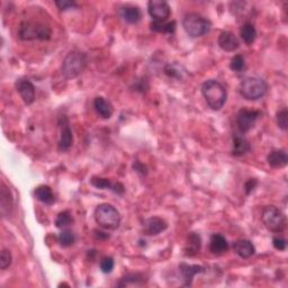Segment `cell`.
I'll return each mask as SVG.
<instances>
[{
	"mask_svg": "<svg viewBox=\"0 0 288 288\" xmlns=\"http://www.w3.org/2000/svg\"><path fill=\"white\" fill-rule=\"evenodd\" d=\"M51 27L40 22L26 21L23 22L18 27V37L23 41H47L51 38Z\"/></svg>",
	"mask_w": 288,
	"mask_h": 288,
	"instance_id": "7a4b0ae2",
	"label": "cell"
},
{
	"mask_svg": "<svg viewBox=\"0 0 288 288\" xmlns=\"http://www.w3.org/2000/svg\"><path fill=\"white\" fill-rule=\"evenodd\" d=\"M75 234L70 230H65L59 234V242L62 247H70L75 243Z\"/></svg>",
	"mask_w": 288,
	"mask_h": 288,
	"instance_id": "f1b7e54d",
	"label": "cell"
},
{
	"mask_svg": "<svg viewBox=\"0 0 288 288\" xmlns=\"http://www.w3.org/2000/svg\"><path fill=\"white\" fill-rule=\"evenodd\" d=\"M183 27L190 37H201L212 28V23L197 13H189L184 17Z\"/></svg>",
	"mask_w": 288,
	"mask_h": 288,
	"instance_id": "5b68a950",
	"label": "cell"
},
{
	"mask_svg": "<svg viewBox=\"0 0 288 288\" xmlns=\"http://www.w3.org/2000/svg\"><path fill=\"white\" fill-rule=\"evenodd\" d=\"M148 12L154 22H165L170 16L171 9L169 4L163 0H150L148 4Z\"/></svg>",
	"mask_w": 288,
	"mask_h": 288,
	"instance_id": "9c48e42d",
	"label": "cell"
},
{
	"mask_svg": "<svg viewBox=\"0 0 288 288\" xmlns=\"http://www.w3.org/2000/svg\"><path fill=\"white\" fill-rule=\"evenodd\" d=\"M87 66V56L79 51H71L67 54L65 60L62 62L61 71L63 77L67 79H75L82 71L85 70Z\"/></svg>",
	"mask_w": 288,
	"mask_h": 288,
	"instance_id": "277c9868",
	"label": "cell"
},
{
	"mask_svg": "<svg viewBox=\"0 0 288 288\" xmlns=\"http://www.w3.org/2000/svg\"><path fill=\"white\" fill-rule=\"evenodd\" d=\"M186 70L184 69L178 63H168L164 67V73L170 78H175V79H183L184 76H186Z\"/></svg>",
	"mask_w": 288,
	"mask_h": 288,
	"instance_id": "484cf974",
	"label": "cell"
},
{
	"mask_svg": "<svg viewBox=\"0 0 288 288\" xmlns=\"http://www.w3.org/2000/svg\"><path fill=\"white\" fill-rule=\"evenodd\" d=\"M16 89L26 105H31L35 100V87L29 80L19 79L16 81Z\"/></svg>",
	"mask_w": 288,
	"mask_h": 288,
	"instance_id": "30bf717a",
	"label": "cell"
},
{
	"mask_svg": "<svg viewBox=\"0 0 288 288\" xmlns=\"http://www.w3.org/2000/svg\"><path fill=\"white\" fill-rule=\"evenodd\" d=\"M241 38L246 44L250 45L253 42L256 41L257 38V31L256 27L252 25L251 23H246L245 25L241 27Z\"/></svg>",
	"mask_w": 288,
	"mask_h": 288,
	"instance_id": "d4e9b609",
	"label": "cell"
},
{
	"mask_svg": "<svg viewBox=\"0 0 288 288\" xmlns=\"http://www.w3.org/2000/svg\"><path fill=\"white\" fill-rule=\"evenodd\" d=\"M251 146L249 141L240 135H236L233 138V150L232 154L234 157H242L250 151Z\"/></svg>",
	"mask_w": 288,
	"mask_h": 288,
	"instance_id": "7402d4cb",
	"label": "cell"
},
{
	"mask_svg": "<svg viewBox=\"0 0 288 288\" xmlns=\"http://www.w3.org/2000/svg\"><path fill=\"white\" fill-rule=\"evenodd\" d=\"M180 274L183 275L185 280V286H190L193 282L194 277L197 274L205 272V268L197 265H187V263H180L179 265Z\"/></svg>",
	"mask_w": 288,
	"mask_h": 288,
	"instance_id": "4fadbf2b",
	"label": "cell"
},
{
	"mask_svg": "<svg viewBox=\"0 0 288 288\" xmlns=\"http://www.w3.org/2000/svg\"><path fill=\"white\" fill-rule=\"evenodd\" d=\"M202 247V239L198 236L197 233H189L187 237L186 246H185V252H186V256H195L196 253L199 252Z\"/></svg>",
	"mask_w": 288,
	"mask_h": 288,
	"instance_id": "44dd1931",
	"label": "cell"
},
{
	"mask_svg": "<svg viewBox=\"0 0 288 288\" xmlns=\"http://www.w3.org/2000/svg\"><path fill=\"white\" fill-rule=\"evenodd\" d=\"M55 5L61 11H68V9H72L77 7V4L75 2H68V0H61V2H55Z\"/></svg>",
	"mask_w": 288,
	"mask_h": 288,
	"instance_id": "d590c367",
	"label": "cell"
},
{
	"mask_svg": "<svg viewBox=\"0 0 288 288\" xmlns=\"http://www.w3.org/2000/svg\"><path fill=\"white\" fill-rule=\"evenodd\" d=\"M168 227L164 219L160 217H150L146 219L144 231L148 236H157V234L163 232Z\"/></svg>",
	"mask_w": 288,
	"mask_h": 288,
	"instance_id": "9a60e30c",
	"label": "cell"
},
{
	"mask_svg": "<svg viewBox=\"0 0 288 288\" xmlns=\"http://www.w3.org/2000/svg\"><path fill=\"white\" fill-rule=\"evenodd\" d=\"M0 202H2V213L3 215H9V213L12 212L13 209V205H14V199H13V195L11 193L5 184L2 185V193H0Z\"/></svg>",
	"mask_w": 288,
	"mask_h": 288,
	"instance_id": "603a6c76",
	"label": "cell"
},
{
	"mask_svg": "<svg viewBox=\"0 0 288 288\" xmlns=\"http://www.w3.org/2000/svg\"><path fill=\"white\" fill-rule=\"evenodd\" d=\"M134 169L136 170V171L140 172V174H146V170H145V167L142 164V163H140L139 161H136V162L134 163Z\"/></svg>",
	"mask_w": 288,
	"mask_h": 288,
	"instance_id": "74e56055",
	"label": "cell"
},
{
	"mask_svg": "<svg viewBox=\"0 0 288 288\" xmlns=\"http://www.w3.org/2000/svg\"><path fill=\"white\" fill-rule=\"evenodd\" d=\"M202 94L213 110L221 109L227 98L226 89L217 80L205 81L202 86Z\"/></svg>",
	"mask_w": 288,
	"mask_h": 288,
	"instance_id": "6da1fadb",
	"label": "cell"
},
{
	"mask_svg": "<svg viewBox=\"0 0 288 288\" xmlns=\"http://www.w3.org/2000/svg\"><path fill=\"white\" fill-rule=\"evenodd\" d=\"M261 116V111L255 110V109H247L242 108L237 115V125L238 129L240 130L242 133H247V132L253 129L257 120Z\"/></svg>",
	"mask_w": 288,
	"mask_h": 288,
	"instance_id": "ba28073f",
	"label": "cell"
},
{
	"mask_svg": "<svg viewBox=\"0 0 288 288\" xmlns=\"http://www.w3.org/2000/svg\"><path fill=\"white\" fill-rule=\"evenodd\" d=\"M257 184L258 183H257L256 179H249L248 180L245 185V189H246L247 195H250L253 190H255V188L257 187Z\"/></svg>",
	"mask_w": 288,
	"mask_h": 288,
	"instance_id": "8d00e7d4",
	"label": "cell"
},
{
	"mask_svg": "<svg viewBox=\"0 0 288 288\" xmlns=\"http://www.w3.org/2000/svg\"><path fill=\"white\" fill-rule=\"evenodd\" d=\"M141 282H143V277L139 274H136V275L133 274V275H128L122 278L119 286H126L129 284L138 285V284H141Z\"/></svg>",
	"mask_w": 288,
	"mask_h": 288,
	"instance_id": "1f68e13d",
	"label": "cell"
},
{
	"mask_svg": "<svg viewBox=\"0 0 288 288\" xmlns=\"http://www.w3.org/2000/svg\"><path fill=\"white\" fill-rule=\"evenodd\" d=\"M96 223L106 230H116L121 225L120 212L110 204H100L95 209Z\"/></svg>",
	"mask_w": 288,
	"mask_h": 288,
	"instance_id": "3957f363",
	"label": "cell"
},
{
	"mask_svg": "<svg viewBox=\"0 0 288 288\" xmlns=\"http://www.w3.org/2000/svg\"><path fill=\"white\" fill-rule=\"evenodd\" d=\"M12 261H13V257L11 251L3 250L2 256H0V268H2L3 270H6L7 268L12 265Z\"/></svg>",
	"mask_w": 288,
	"mask_h": 288,
	"instance_id": "836d02e7",
	"label": "cell"
},
{
	"mask_svg": "<svg viewBox=\"0 0 288 288\" xmlns=\"http://www.w3.org/2000/svg\"><path fill=\"white\" fill-rule=\"evenodd\" d=\"M272 245H274V248L277 249V250L285 251L286 247H287V241L285 240L284 238L275 237L274 239H272Z\"/></svg>",
	"mask_w": 288,
	"mask_h": 288,
	"instance_id": "e575fe53",
	"label": "cell"
},
{
	"mask_svg": "<svg viewBox=\"0 0 288 288\" xmlns=\"http://www.w3.org/2000/svg\"><path fill=\"white\" fill-rule=\"evenodd\" d=\"M228 249V243L225 237L223 234L215 233L211 237L209 240V250L215 255H221V253L226 252Z\"/></svg>",
	"mask_w": 288,
	"mask_h": 288,
	"instance_id": "e0dca14e",
	"label": "cell"
},
{
	"mask_svg": "<svg viewBox=\"0 0 288 288\" xmlns=\"http://www.w3.org/2000/svg\"><path fill=\"white\" fill-rule=\"evenodd\" d=\"M218 45L225 52H234L240 46L238 37L232 32H222L218 36Z\"/></svg>",
	"mask_w": 288,
	"mask_h": 288,
	"instance_id": "7c38bea8",
	"label": "cell"
},
{
	"mask_svg": "<svg viewBox=\"0 0 288 288\" xmlns=\"http://www.w3.org/2000/svg\"><path fill=\"white\" fill-rule=\"evenodd\" d=\"M267 161L269 163L270 167L276 168V169H280L284 168L287 165L288 162V157L287 153L285 152L284 150H274L268 154L267 157Z\"/></svg>",
	"mask_w": 288,
	"mask_h": 288,
	"instance_id": "ac0fdd59",
	"label": "cell"
},
{
	"mask_svg": "<svg viewBox=\"0 0 288 288\" xmlns=\"http://www.w3.org/2000/svg\"><path fill=\"white\" fill-rule=\"evenodd\" d=\"M72 221L73 218L71 213L69 211H63L57 214V216L55 218V225L59 228H65L67 226H69Z\"/></svg>",
	"mask_w": 288,
	"mask_h": 288,
	"instance_id": "83f0119b",
	"label": "cell"
},
{
	"mask_svg": "<svg viewBox=\"0 0 288 288\" xmlns=\"http://www.w3.org/2000/svg\"><path fill=\"white\" fill-rule=\"evenodd\" d=\"M115 266L114 259L111 257H105L102 258L100 261V269L104 274H109V272L113 271Z\"/></svg>",
	"mask_w": 288,
	"mask_h": 288,
	"instance_id": "d6a6232c",
	"label": "cell"
},
{
	"mask_svg": "<svg viewBox=\"0 0 288 288\" xmlns=\"http://www.w3.org/2000/svg\"><path fill=\"white\" fill-rule=\"evenodd\" d=\"M230 68L232 71H236V72H241L246 69V60L245 57L242 55L238 54L236 56L232 57L231 63H230Z\"/></svg>",
	"mask_w": 288,
	"mask_h": 288,
	"instance_id": "f546056e",
	"label": "cell"
},
{
	"mask_svg": "<svg viewBox=\"0 0 288 288\" xmlns=\"http://www.w3.org/2000/svg\"><path fill=\"white\" fill-rule=\"evenodd\" d=\"M35 197L37 201L46 205H52L55 202L54 194H53L51 187L46 186V185H41L35 189Z\"/></svg>",
	"mask_w": 288,
	"mask_h": 288,
	"instance_id": "cb8c5ba5",
	"label": "cell"
},
{
	"mask_svg": "<svg viewBox=\"0 0 288 288\" xmlns=\"http://www.w3.org/2000/svg\"><path fill=\"white\" fill-rule=\"evenodd\" d=\"M94 107L101 119L108 120L114 113V108L108 100H106L104 97H97L94 101Z\"/></svg>",
	"mask_w": 288,
	"mask_h": 288,
	"instance_id": "d6986e66",
	"label": "cell"
},
{
	"mask_svg": "<svg viewBox=\"0 0 288 288\" xmlns=\"http://www.w3.org/2000/svg\"><path fill=\"white\" fill-rule=\"evenodd\" d=\"M233 250L239 257L243 258V259L250 258L251 256L255 255L256 252L255 246L252 245V242L249 240H245V239H241V240H238L236 243H234Z\"/></svg>",
	"mask_w": 288,
	"mask_h": 288,
	"instance_id": "5bb4252c",
	"label": "cell"
},
{
	"mask_svg": "<svg viewBox=\"0 0 288 288\" xmlns=\"http://www.w3.org/2000/svg\"><path fill=\"white\" fill-rule=\"evenodd\" d=\"M261 219L265 226L270 232L282 233L286 228V216L279 208L276 206H266L262 209Z\"/></svg>",
	"mask_w": 288,
	"mask_h": 288,
	"instance_id": "52a82bcc",
	"label": "cell"
},
{
	"mask_svg": "<svg viewBox=\"0 0 288 288\" xmlns=\"http://www.w3.org/2000/svg\"><path fill=\"white\" fill-rule=\"evenodd\" d=\"M268 86L265 80L257 77H248L241 81L239 91L247 100H258L266 95Z\"/></svg>",
	"mask_w": 288,
	"mask_h": 288,
	"instance_id": "8992f818",
	"label": "cell"
},
{
	"mask_svg": "<svg viewBox=\"0 0 288 288\" xmlns=\"http://www.w3.org/2000/svg\"><path fill=\"white\" fill-rule=\"evenodd\" d=\"M90 184L92 186L98 189H111L116 194H123L124 193V186L120 183L113 184L109 179L99 178V177H92L90 180Z\"/></svg>",
	"mask_w": 288,
	"mask_h": 288,
	"instance_id": "2e32d148",
	"label": "cell"
},
{
	"mask_svg": "<svg viewBox=\"0 0 288 288\" xmlns=\"http://www.w3.org/2000/svg\"><path fill=\"white\" fill-rule=\"evenodd\" d=\"M151 29L153 32L162 34H172L176 31V22H153L151 24Z\"/></svg>",
	"mask_w": 288,
	"mask_h": 288,
	"instance_id": "4316f807",
	"label": "cell"
},
{
	"mask_svg": "<svg viewBox=\"0 0 288 288\" xmlns=\"http://www.w3.org/2000/svg\"><path fill=\"white\" fill-rule=\"evenodd\" d=\"M60 129H61V136H60V141H59V150L68 151L72 145L73 136H72V131L70 129L69 122H68L66 116L61 117Z\"/></svg>",
	"mask_w": 288,
	"mask_h": 288,
	"instance_id": "8fae6325",
	"label": "cell"
},
{
	"mask_svg": "<svg viewBox=\"0 0 288 288\" xmlns=\"http://www.w3.org/2000/svg\"><path fill=\"white\" fill-rule=\"evenodd\" d=\"M277 125L282 131L288 129V111L287 108H282L277 113Z\"/></svg>",
	"mask_w": 288,
	"mask_h": 288,
	"instance_id": "4dcf8cb0",
	"label": "cell"
},
{
	"mask_svg": "<svg viewBox=\"0 0 288 288\" xmlns=\"http://www.w3.org/2000/svg\"><path fill=\"white\" fill-rule=\"evenodd\" d=\"M121 16L126 23L135 24L139 23L142 18V13H141L139 7L135 6H124L121 8Z\"/></svg>",
	"mask_w": 288,
	"mask_h": 288,
	"instance_id": "ffe728a7",
	"label": "cell"
}]
</instances>
